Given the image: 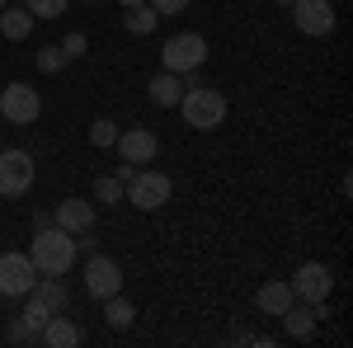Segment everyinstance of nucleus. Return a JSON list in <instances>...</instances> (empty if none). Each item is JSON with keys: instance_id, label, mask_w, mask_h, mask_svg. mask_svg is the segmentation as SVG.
Here are the masks:
<instances>
[{"instance_id": "1", "label": "nucleus", "mask_w": 353, "mask_h": 348, "mask_svg": "<svg viewBox=\"0 0 353 348\" xmlns=\"http://www.w3.org/2000/svg\"><path fill=\"white\" fill-rule=\"evenodd\" d=\"M28 259H33V268H38V278H66L71 264L81 259V254H76V236H71V231H61L57 221H48V226H38V231H33Z\"/></svg>"}, {"instance_id": "2", "label": "nucleus", "mask_w": 353, "mask_h": 348, "mask_svg": "<svg viewBox=\"0 0 353 348\" xmlns=\"http://www.w3.org/2000/svg\"><path fill=\"white\" fill-rule=\"evenodd\" d=\"M179 113H184V123L193 132H217L226 123V94L212 90V85H193V90L179 94Z\"/></svg>"}, {"instance_id": "3", "label": "nucleus", "mask_w": 353, "mask_h": 348, "mask_svg": "<svg viewBox=\"0 0 353 348\" xmlns=\"http://www.w3.org/2000/svg\"><path fill=\"white\" fill-rule=\"evenodd\" d=\"M170 193H174V184H170V174H161V170H137L132 179L123 184V198L132 203L137 212H156V207H165Z\"/></svg>"}, {"instance_id": "4", "label": "nucleus", "mask_w": 353, "mask_h": 348, "mask_svg": "<svg viewBox=\"0 0 353 348\" xmlns=\"http://www.w3.org/2000/svg\"><path fill=\"white\" fill-rule=\"evenodd\" d=\"M203 61H208V38H203V33H174V38L161 48V66L174 71V76L203 71Z\"/></svg>"}, {"instance_id": "5", "label": "nucleus", "mask_w": 353, "mask_h": 348, "mask_svg": "<svg viewBox=\"0 0 353 348\" xmlns=\"http://www.w3.org/2000/svg\"><path fill=\"white\" fill-rule=\"evenodd\" d=\"M38 113H43V94L24 81H10L0 90V118L5 123H14V127H28V123H38Z\"/></svg>"}, {"instance_id": "6", "label": "nucleus", "mask_w": 353, "mask_h": 348, "mask_svg": "<svg viewBox=\"0 0 353 348\" xmlns=\"http://www.w3.org/2000/svg\"><path fill=\"white\" fill-rule=\"evenodd\" d=\"M288 287H292V296L306 301V306H325L330 292H334V273H330L325 264H316V259H311V264H301L297 273H292V283H288Z\"/></svg>"}, {"instance_id": "7", "label": "nucleus", "mask_w": 353, "mask_h": 348, "mask_svg": "<svg viewBox=\"0 0 353 348\" xmlns=\"http://www.w3.org/2000/svg\"><path fill=\"white\" fill-rule=\"evenodd\" d=\"M33 283H38V268H33V259L24 249L0 254V296H28Z\"/></svg>"}, {"instance_id": "8", "label": "nucleus", "mask_w": 353, "mask_h": 348, "mask_svg": "<svg viewBox=\"0 0 353 348\" xmlns=\"http://www.w3.org/2000/svg\"><path fill=\"white\" fill-rule=\"evenodd\" d=\"M33 188V156L0 146V198H19Z\"/></svg>"}, {"instance_id": "9", "label": "nucleus", "mask_w": 353, "mask_h": 348, "mask_svg": "<svg viewBox=\"0 0 353 348\" xmlns=\"http://www.w3.org/2000/svg\"><path fill=\"white\" fill-rule=\"evenodd\" d=\"M85 292L94 296V301L123 292V268H118V259H109V254H90V259H85Z\"/></svg>"}, {"instance_id": "10", "label": "nucleus", "mask_w": 353, "mask_h": 348, "mask_svg": "<svg viewBox=\"0 0 353 348\" xmlns=\"http://www.w3.org/2000/svg\"><path fill=\"white\" fill-rule=\"evenodd\" d=\"M288 10H292L297 33H306V38H325V33H334V5H330V0H292Z\"/></svg>"}, {"instance_id": "11", "label": "nucleus", "mask_w": 353, "mask_h": 348, "mask_svg": "<svg viewBox=\"0 0 353 348\" xmlns=\"http://www.w3.org/2000/svg\"><path fill=\"white\" fill-rule=\"evenodd\" d=\"M118 156L128 165H151L156 161V151H161V136L151 132V127H128V132H118Z\"/></svg>"}, {"instance_id": "12", "label": "nucleus", "mask_w": 353, "mask_h": 348, "mask_svg": "<svg viewBox=\"0 0 353 348\" xmlns=\"http://www.w3.org/2000/svg\"><path fill=\"white\" fill-rule=\"evenodd\" d=\"M52 221L61 231H71V236H85V231L94 226V203H90V198H61Z\"/></svg>"}, {"instance_id": "13", "label": "nucleus", "mask_w": 353, "mask_h": 348, "mask_svg": "<svg viewBox=\"0 0 353 348\" xmlns=\"http://www.w3.org/2000/svg\"><path fill=\"white\" fill-rule=\"evenodd\" d=\"M38 339H43V344H52V348H76V344H85V329L57 311V316H48V325L38 329Z\"/></svg>"}, {"instance_id": "14", "label": "nucleus", "mask_w": 353, "mask_h": 348, "mask_svg": "<svg viewBox=\"0 0 353 348\" xmlns=\"http://www.w3.org/2000/svg\"><path fill=\"white\" fill-rule=\"evenodd\" d=\"M278 320H283V329H288V339H311V334H316V320H321V306L292 301Z\"/></svg>"}, {"instance_id": "15", "label": "nucleus", "mask_w": 353, "mask_h": 348, "mask_svg": "<svg viewBox=\"0 0 353 348\" xmlns=\"http://www.w3.org/2000/svg\"><path fill=\"white\" fill-rule=\"evenodd\" d=\"M292 301H297V296H292V287H288L283 278H273V283H264V287L254 292V306H259L264 316H283Z\"/></svg>"}, {"instance_id": "16", "label": "nucleus", "mask_w": 353, "mask_h": 348, "mask_svg": "<svg viewBox=\"0 0 353 348\" xmlns=\"http://www.w3.org/2000/svg\"><path fill=\"white\" fill-rule=\"evenodd\" d=\"M179 94H184V81H179L174 71H161L156 81L146 85V99H151L156 108H174V104H179Z\"/></svg>"}, {"instance_id": "17", "label": "nucleus", "mask_w": 353, "mask_h": 348, "mask_svg": "<svg viewBox=\"0 0 353 348\" xmlns=\"http://www.w3.org/2000/svg\"><path fill=\"white\" fill-rule=\"evenodd\" d=\"M33 24H38V19L28 14L24 5H5V10H0V38H14V43H24L28 33H33Z\"/></svg>"}, {"instance_id": "18", "label": "nucleus", "mask_w": 353, "mask_h": 348, "mask_svg": "<svg viewBox=\"0 0 353 348\" xmlns=\"http://www.w3.org/2000/svg\"><path fill=\"white\" fill-rule=\"evenodd\" d=\"M33 296H38L48 311H66V306H71V292H66L61 278H38V283H33Z\"/></svg>"}, {"instance_id": "19", "label": "nucleus", "mask_w": 353, "mask_h": 348, "mask_svg": "<svg viewBox=\"0 0 353 348\" xmlns=\"http://www.w3.org/2000/svg\"><path fill=\"white\" fill-rule=\"evenodd\" d=\"M104 320H109L113 329H128V325L137 320V306L123 292H113V296H104Z\"/></svg>"}, {"instance_id": "20", "label": "nucleus", "mask_w": 353, "mask_h": 348, "mask_svg": "<svg viewBox=\"0 0 353 348\" xmlns=\"http://www.w3.org/2000/svg\"><path fill=\"white\" fill-rule=\"evenodd\" d=\"M123 24H128V33H137V38H146L151 28L161 24V14H156V10H151V5L141 0V5H132V10H128V19H123Z\"/></svg>"}, {"instance_id": "21", "label": "nucleus", "mask_w": 353, "mask_h": 348, "mask_svg": "<svg viewBox=\"0 0 353 348\" xmlns=\"http://www.w3.org/2000/svg\"><path fill=\"white\" fill-rule=\"evenodd\" d=\"M66 5H71V0H24V10L33 14V19H61Z\"/></svg>"}, {"instance_id": "22", "label": "nucleus", "mask_w": 353, "mask_h": 348, "mask_svg": "<svg viewBox=\"0 0 353 348\" xmlns=\"http://www.w3.org/2000/svg\"><path fill=\"white\" fill-rule=\"evenodd\" d=\"M113 141H118V127H113L109 118H94V123H90V146H99V151H109Z\"/></svg>"}, {"instance_id": "23", "label": "nucleus", "mask_w": 353, "mask_h": 348, "mask_svg": "<svg viewBox=\"0 0 353 348\" xmlns=\"http://www.w3.org/2000/svg\"><path fill=\"white\" fill-rule=\"evenodd\" d=\"M94 198H99L104 207H109V203H123V184H118L113 174H99V179H94Z\"/></svg>"}, {"instance_id": "24", "label": "nucleus", "mask_w": 353, "mask_h": 348, "mask_svg": "<svg viewBox=\"0 0 353 348\" xmlns=\"http://www.w3.org/2000/svg\"><path fill=\"white\" fill-rule=\"evenodd\" d=\"M48 316H57V311H48V306H43L38 296L28 292V296H24V325H33V329H43V325H48Z\"/></svg>"}, {"instance_id": "25", "label": "nucleus", "mask_w": 353, "mask_h": 348, "mask_svg": "<svg viewBox=\"0 0 353 348\" xmlns=\"http://www.w3.org/2000/svg\"><path fill=\"white\" fill-rule=\"evenodd\" d=\"M66 61H71V57L61 52V48H43V52H38V71H48V76H57V71H61Z\"/></svg>"}, {"instance_id": "26", "label": "nucleus", "mask_w": 353, "mask_h": 348, "mask_svg": "<svg viewBox=\"0 0 353 348\" xmlns=\"http://www.w3.org/2000/svg\"><path fill=\"white\" fill-rule=\"evenodd\" d=\"M10 339H14V344H38V329L24 325V320H14V325H10Z\"/></svg>"}, {"instance_id": "27", "label": "nucleus", "mask_w": 353, "mask_h": 348, "mask_svg": "<svg viewBox=\"0 0 353 348\" xmlns=\"http://www.w3.org/2000/svg\"><path fill=\"white\" fill-rule=\"evenodd\" d=\"M85 48H90V43H85V33H66V43H61V52L71 57V61H76V57H85Z\"/></svg>"}, {"instance_id": "28", "label": "nucleus", "mask_w": 353, "mask_h": 348, "mask_svg": "<svg viewBox=\"0 0 353 348\" xmlns=\"http://www.w3.org/2000/svg\"><path fill=\"white\" fill-rule=\"evenodd\" d=\"M146 5H151L156 14H184V10H189V0H146Z\"/></svg>"}, {"instance_id": "29", "label": "nucleus", "mask_w": 353, "mask_h": 348, "mask_svg": "<svg viewBox=\"0 0 353 348\" xmlns=\"http://www.w3.org/2000/svg\"><path fill=\"white\" fill-rule=\"evenodd\" d=\"M132 174H137V165H128V161H123V165H118V170H113V179H118V184H128Z\"/></svg>"}, {"instance_id": "30", "label": "nucleus", "mask_w": 353, "mask_h": 348, "mask_svg": "<svg viewBox=\"0 0 353 348\" xmlns=\"http://www.w3.org/2000/svg\"><path fill=\"white\" fill-rule=\"evenodd\" d=\"M118 5H123V10H132V5H141V0H118Z\"/></svg>"}, {"instance_id": "31", "label": "nucleus", "mask_w": 353, "mask_h": 348, "mask_svg": "<svg viewBox=\"0 0 353 348\" xmlns=\"http://www.w3.org/2000/svg\"><path fill=\"white\" fill-rule=\"evenodd\" d=\"M273 5H292V0H273Z\"/></svg>"}, {"instance_id": "32", "label": "nucleus", "mask_w": 353, "mask_h": 348, "mask_svg": "<svg viewBox=\"0 0 353 348\" xmlns=\"http://www.w3.org/2000/svg\"><path fill=\"white\" fill-rule=\"evenodd\" d=\"M85 5H99V0H85Z\"/></svg>"}, {"instance_id": "33", "label": "nucleus", "mask_w": 353, "mask_h": 348, "mask_svg": "<svg viewBox=\"0 0 353 348\" xmlns=\"http://www.w3.org/2000/svg\"><path fill=\"white\" fill-rule=\"evenodd\" d=\"M5 5H10V0H0V10H5Z\"/></svg>"}]
</instances>
